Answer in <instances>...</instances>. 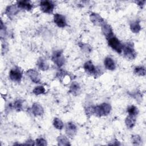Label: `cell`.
Returning <instances> with one entry per match:
<instances>
[{"mask_svg":"<svg viewBox=\"0 0 146 146\" xmlns=\"http://www.w3.org/2000/svg\"><path fill=\"white\" fill-rule=\"evenodd\" d=\"M135 122H136V116H132V115H128V116L126 117L125 120V125L128 128H133L135 124Z\"/></svg>","mask_w":146,"mask_h":146,"instance_id":"obj_18","label":"cell"},{"mask_svg":"<svg viewBox=\"0 0 146 146\" xmlns=\"http://www.w3.org/2000/svg\"><path fill=\"white\" fill-rule=\"evenodd\" d=\"M108 44L114 51L119 54H121L123 50V44L115 36H113L108 39Z\"/></svg>","mask_w":146,"mask_h":146,"instance_id":"obj_3","label":"cell"},{"mask_svg":"<svg viewBox=\"0 0 146 146\" xmlns=\"http://www.w3.org/2000/svg\"><path fill=\"white\" fill-rule=\"evenodd\" d=\"M132 142L133 145H140L142 143V140L139 135H135L132 136Z\"/></svg>","mask_w":146,"mask_h":146,"instance_id":"obj_26","label":"cell"},{"mask_svg":"<svg viewBox=\"0 0 146 146\" xmlns=\"http://www.w3.org/2000/svg\"><path fill=\"white\" fill-rule=\"evenodd\" d=\"M79 46L81 47V48L83 51H84L86 52H90L91 51V47L87 44L81 43V44H79Z\"/></svg>","mask_w":146,"mask_h":146,"instance_id":"obj_28","label":"cell"},{"mask_svg":"<svg viewBox=\"0 0 146 146\" xmlns=\"http://www.w3.org/2000/svg\"><path fill=\"white\" fill-rule=\"evenodd\" d=\"M54 127L58 129H62L63 128V123L62 121L58 117H55L53 120Z\"/></svg>","mask_w":146,"mask_h":146,"instance_id":"obj_23","label":"cell"},{"mask_svg":"<svg viewBox=\"0 0 146 146\" xmlns=\"http://www.w3.org/2000/svg\"><path fill=\"white\" fill-rule=\"evenodd\" d=\"M80 87L79 84L78 83L74 82L70 86V92L72 95H78L79 93L80 92Z\"/></svg>","mask_w":146,"mask_h":146,"instance_id":"obj_19","label":"cell"},{"mask_svg":"<svg viewBox=\"0 0 146 146\" xmlns=\"http://www.w3.org/2000/svg\"><path fill=\"white\" fill-rule=\"evenodd\" d=\"M19 12V8L17 6V5H11L8 6L5 10L6 14L9 17L12 18L15 15H16Z\"/></svg>","mask_w":146,"mask_h":146,"instance_id":"obj_12","label":"cell"},{"mask_svg":"<svg viewBox=\"0 0 146 146\" xmlns=\"http://www.w3.org/2000/svg\"><path fill=\"white\" fill-rule=\"evenodd\" d=\"M77 128L75 124L72 122H68L67 123L66 127V132L68 136L73 137L76 133Z\"/></svg>","mask_w":146,"mask_h":146,"instance_id":"obj_13","label":"cell"},{"mask_svg":"<svg viewBox=\"0 0 146 146\" xmlns=\"http://www.w3.org/2000/svg\"><path fill=\"white\" fill-rule=\"evenodd\" d=\"M17 6L19 9H23L27 11L31 10L33 7V5L29 1H17Z\"/></svg>","mask_w":146,"mask_h":146,"instance_id":"obj_14","label":"cell"},{"mask_svg":"<svg viewBox=\"0 0 146 146\" xmlns=\"http://www.w3.org/2000/svg\"><path fill=\"white\" fill-rule=\"evenodd\" d=\"M90 19L91 22L96 25L102 26L103 24L105 23L104 19L98 13H91L90 15Z\"/></svg>","mask_w":146,"mask_h":146,"instance_id":"obj_7","label":"cell"},{"mask_svg":"<svg viewBox=\"0 0 146 146\" xmlns=\"http://www.w3.org/2000/svg\"><path fill=\"white\" fill-rule=\"evenodd\" d=\"M5 26L3 25V23L2 22V21H1V32H0V35H1V39L3 37H5V34H6V30H5Z\"/></svg>","mask_w":146,"mask_h":146,"instance_id":"obj_30","label":"cell"},{"mask_svg":"<svg viewBox=\"0 0 146 146\" xmlns=\"http://www.w3.org/2000/svg\"><path fill=\"white\" fill-rule=\"evenodd\" d=\"M127 111V112L128 113V115H132V116H136L138 114L137 108L133 105L128 106Z\"/></svg>","mask_w":146,"mask_h":146,"instance_id":"obj_24","label":"cell"},{"mask_svg":"<svg viewBox=\"0 0 146 146\" xmlns=\"http://www.w3.org/2000/svg\"><path fill=\"white\" fill-rule=\"evenodd\" d=\"M84 69L88 74L94 75L95 78L96 77L97 75L99 74L98 72H99L91 60H88L84 63Z\"/></svg>","mask_w":146,"mask_h":146,"instance_id":"obj_6","label":"cell"},{"mask_svg":"<svg viewBox=\"0 0 146 146\" xmlns=\"http://www.w3.org/2000/svg\"><path fill=\"white\" fill-rule=\"evenodd\" d=\"M22 100H17L13 104V107L17 111H19L22 109Z\"/></svg>","mask_w":146,"mask_h":146,"instance_id":"obj_27","label":"cell"},{"mask_svg":"<svg viewBox=\"0 0 146 146\" xmlns=\"http://www.w3.org/2000/svg\"><path fill=\"white\" fill-rule=\"evenodd\" d=\"M104 64L105 67L109 70H114L116 68L115 63L114 60L110 57H107L104 60Z\"/></svg>","mask_w":146,"mask_h":146,"instance_id":"obj_16","label":"cell"},{"mask_svg":"<svg viewBox=\"0 0 146 146\" xmlns=\"http://www.w3.org/2000/svg\"><path fill=\"white\" fill-rule=\"evenodd\" d=\"M31 110L35 116H41L44 112V110L42 106L40 104L36 103H35L33 104Z\"/></svg>","mask_w":146,"mask_h":146,"instance_id":"obj_15","label":"cell"},{"mask_svg":"<svg viewBox=\"0 0 146 146\" xmlns=\"http://www.w3.org/2000/svg\"><path fill=\"white\" fill-rule=\"evenodd\" d=\"M145 2V1H137V2H136V3H137L139 6H140V7L141 8V7H143V6H144Z\"/></svg>","mask_w":146,"mask_h":146,"instance_id":"obj_32","label":"cell"},{"mask_svg":"<svg viewBox=\"0 0 146 146\" xmlns=\"http://www.w3.org/2000/svg\"><path fill=\"white\" fill-rule=\"evenodd\" d=\"M57 141L58 145H69L70 143H69L67 137L64 135H60L57 138Z\"/></svg>","mask_w":146,"mask_h":146,"instance_id":"obj_20","label":"cell"},{"mask_svg":"<svg viewBox=\"0 0 146 146\" xmlns=\"http://www.w3.org/2000/svg\"><path fill=\"white\" fill-rule=\"evenodd\" d=\"M35 142H36V145H47L46 140L43 138L37 139Z\"/></svg>","mask_w":146,"mask_h":146,"instance_id":"obj_29","label":"cell"},{"mask_svg":"<svg viewBox=\"0 0 146 146\" xmlns=\"http://www.w3.org/2000/svg\"><path fill=\"white\" fill-rule=\"evenodd\" d=\"M86 114L87 115H92V114L94 113V107L91 106V107H88L86 108Z\"/></svg>","mask_w":146,"mask_h":146,"instance_id":"obj_31","label":"cell"},{"mask_svg":"<svg viewBox=\"0 0 146 146\" xmlns=\"http://www.w3.org/2000/svg\"><path fill=\"white\" fill-rule=\"evenodd\" d=\"M122 51H123L124 56L128 59L132 60L136 57L137 53L133 48L132 42H128L123 45Z\"/></svg>","mask_w":146,"mask_h":146,"instance_id":"obj_2","label":"cell"},{"mask_svg":"<svg viewBox=\"0 0 146 146\" xmlns=\"http://www.w3.org/2000/svg\"><path fill=\"white\" fill-rule=\"evenodd\" d=\"M52 60L59 67H62L65 62L64 56L62 50L55 51L52 55Z\"/></svg>","mask_w":146,"mask_h":146,"instance_id":"obj_4","label":"cell"},{"mask_svg":"<svg viewBox=\"0 0 146 146\" xmlns=\"http://www.w3.org/2000/svg\"><path fill=\"white\" fill-rule=\"evenodd\" d=\"M9 77L10 79L14 82H20L22 80V74L19 69L13 68L9 72Z\"/></svg>","mask_w":146,"mask_h":146,"instance_id":"obj_8","label":"cell"},{"mask_svg":"<svg viewBox=\"0 0 146 146\" xmlns=\"http://www.w3.org/2000/svg\"><path fill=\"white\" fill-rule=\"evenodd\" d=\"M134 74L137 76H144L145 75V68L143 66L136 67L133 71Z\"/></svg>","mask_w":146,"mask_h":146,"instance_id":"obj_22","label":"cell"},{"mask_svg":"<svg viewBox=\"0 0 146 146\" xmlns=\"http://www.w3.org/2000/svg\"><path fill=\"white\" fill-rule=\"evenodd\" d=\"M54 22L59 27H64L67 26L66 18L60 14H55L54 15Z\"/></svg>","mask_w":146,"mask_h":146,"instance_id":"obj_9","label":"cell"},{"mask_svg":"<svg viewBox=\"0 0 146 146\" xmlns=\"http://www.w3.org/2000/svg\"><path fill=\"white\" fill-rule=\"evenodd\" d=\"M40 10L47 14H51L53 12L55 5L51 1H42L39 3Z\"/></svg>","mask_w":146,"mask_h":146,"instance_id":"obj_5","label":"cell"},{"mask_svg":"<svg viewBox=\"0 0 146 146\" xmlns=\"http://www.w3.org/2000/svg\"><path fill=\"white\" fill-rule=\"evenodd\" d=\"M33 92L35 95H39L45 92V88L43 86H38L34 88V89L33 91Z\"/></svg>","mask_w":146,"mask_h":146,"instance_id":"obj_25","label":"cell"},{"mask_svg":"<svg viewBox=\"0 0 146 146\" xmlns=\"http://www.w3.org/2000/svg\"><path fill=\"white\" fill-rule=\"evenodd\" d=\"M26 75L30 78L32 82L38 83L40 81V76L38 71L34 69H29L26 71Z\"/></svg>","mask_w":146,"mask_h":146,"instance_id":"obj_10","label":"cell"},{"mask_svg":"<svg viewBox=\"0 0 146 146\" xmlns=\"http://www.w3.org/2000/svg\"><path fill=\"white\" fill-rule=\"evenodd\" d=\"M37 65L38 68L42 71H46L49 67L48 64L45 61L44 59H42V58H40L38 60L37 62Z\"/></svg>","mask_w":146,"mask_h":146,"instance_id":"obj_21","label":"cell"},{"mask_svg":"<svg viewBox=\"0 0 146 146\" xmlns=\"http://www.w3.org/2000/svg\"><path fill=\"white\" fill-rule=\"evenodd\" d=\"M130 29L131 31L133 33H139L141 29V26L140 25V21L136 20L130 23Z\"/></svg>","mask_w":146,"mask_h":146,"instance_id":"obj_17","label":"cell"},{"mask_svg":"<svg viewBox=\"0 0 146 146\" xmlns=\"http://www.w3.org/2000/svg\"><path fill=\"white\" fill-rule=\"evenodd\" d=\"M101 27H102V31L107 40L111 37L114 36L112 29L110 25L105 23Z\"/></svg>","mask_w":146,"mask_h":146,"instance_id":"obj_11","label":"cell"},{"mask_svg":"<svg viewBox=\"0 0 146 146\" xmlns=\"http://www.w3.org/2000/svg\"><path fill=\"white\" fill-rule=\"evenodd\" d=\"M94 113L99 117L105 116L110 114L111 111V107L110 104L103 103L99 106L94 107Z\"/></svg>","mask_w":146,"mask_h":146,"instance_id":"obj_1","label":"cell"}]
</instances>
